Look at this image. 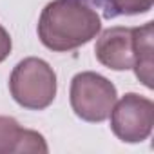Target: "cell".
I'll return each instance as SVG.
<instances>
[{"mask_svg": "<svg viewBox=\"0 0 154 154\" xmlns=\"http://www.w3.org/2000/svg\"><path fill=\"white\" fill-rule=\"evenodd\" d=\"M36 31L47 49L67 53L96 38L102 20L82 0H53L42 9Z\"/></svg>", "mask_w": 154, "mask_h": 154, "instance_id": "1", "label": "cell"}, {"mask_svg": "<svg viewBox=\"0 0 154 154\" xmlns=\"http://www.w3.org/2000/svg\"><path fill=\"white\" fill-rule=\"evenodd\" d=\"M56 72L42 58L29 56L20 60L9 76L13 100L29 111H44L56 98Z\"/></svg>", "mask_w": 154, "mask_h": 154, "instance_id": "2", "label": "cell"}, {"mask_svg": "<svg viewBox=\"0 0 154 154\" xmlns=\"http://www.w3.org/2000/svg\"><path fill=\"white\" fill-rule=\"evenodd\" d=\"M69 100L71 109L80 120L102 123L109 118L118 100V91L109 78L93 71H84L72 76Z\"/></svg>", "mask_w": 154, "mask_h": 154, "instance_id": "3", "label": "cell"}, {"mask_svg": "<svg viewBox=\"0 0 154 154\" xmlns=\"http://www.w3.org/2000/svg\"><path fill=\"white\" fill-rule=\"evenodd\" d=\"M111 131L123 143L145 141L154 127V103L152 100L127 93L116 100L111 114Z\"/></svg>", "mask_w": 154, "mask_h": 154, "instance_id": "4", "label": "cell"}, {"mask_svg": "<svg viewBox=\"0 0 154 154\" xmlns=\"http://www.w3.org/2000/svg\"><path fill=\"white\" fill-rule=\"evenodd\" d=\"M96 60L112 71H127L134 65L132 27L114 26L100 33L94 45Z\"/></svg>", "mask_w": 154, "mask_h": 154, "instance_id": "5", "label": "cell"}, {"mask_svg": "<svg viewBox=\"0 0 154 154\" xmlns=\"http://www.w3.org/2000/svg\"><path fill=\"white\" fill-rule=\"evenodd\" d=\"M45 138L31 129H22L11 116H0V154H45Z\"/></svg>", "mask_w": 154, "mask_h": 154, "instance_id": "6", "label": "cell"}, {"mask_svg": "<svg viewBox=\"0 0 154 154\" xmlns=\"http://www.w3.org/2000/svg\"><path fill=\"white\" fill-rule=\"evenodd\" d=\"M152 36H154V24L147 22L140 27H132V42H134V74L136 78L147 87L152 89V67H154V58H152Z\"/></svg>", "mask_w": 154, "mask_h": 154, "instance_id": "7", "label": "cell"}, {"mask_svg": "<svg viewBox=\"0 0 154 154\" xmlns=\"http://www.w3.org/2000/svg\"><path fill=\"white\" fill-rule=\"evenodd\" d=\"M154 0H107V17L141 15L150 11Z\"/></svg>", "mask_w": 154, "mask_h": 154, "instance_id": "8", "label": "cell"}, {"mask_svg": "<svg viewBox=\"0 0 154 154\" xmlns=\"http://www.w3.org/2000/svg\"><path fill=\"white\" fill-rule=\"evenodd\" d=\"M11 49H13L11 36H9V33L6 31V27L0 26V63H2V62L9 56Z\"/></svg>", "mask_w": 154, "mask_h": 154, "instance_id": "9", "label": "cell"}]
</instances>
